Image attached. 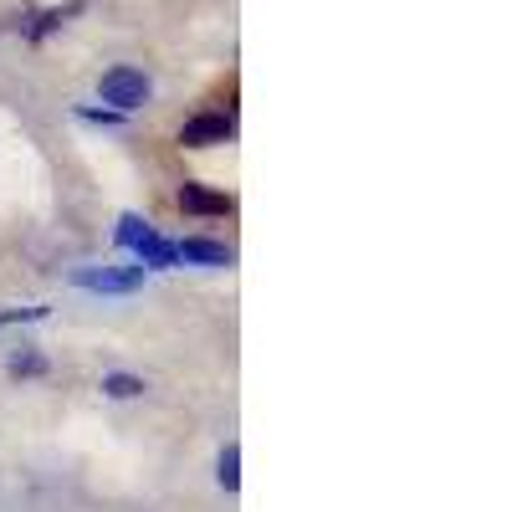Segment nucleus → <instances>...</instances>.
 <instances>
[{"label": "nucleus", "instance_id": "nucleus-1", "mask_svg": "<svg viewBox=\"0 0 512 512\" xmlns=\"http://www.w3.org/2000/svg\"><path fill=\"white\" fill-rule=\"evenodd\" d=\"M98 93H103V103H113V108H144L149 103V93H154V82L139 72V67H113V72H103V82H98Z\"/></svg>", "mask_w": 512, "mask_h": 512}, {"label": "nucleus", "instance_id": "nucleus-2", "mask_svg": "<svg viewBox=\"0 0 512 512\" xmlns=\"http://www.w3.org/2000/svg\"><path fill=\"white\" fill-rule=\"evenodd\" d=\"M231 134H236L231 113H200V118H190V123L180 128V144H185V149H210V144H226Z\"/></svg>", "mask_w": 512, "mask_h": 512}, {"label": "nucleus", "instance_id": "nucleus-3", "mask_svg": "<svg viewBox=\"0 0 512 512\" xmlns=\"http://www.w3.org/2000/svg\"><path fill=\"white\" fill-rule=\"evenodd\" d=\"M180 205L195 210V216H231V210H236L231 195H210V190H200V185H185V190H180Z\"/></svg>", "mask_w": 512, "mask_h": 512}, {"label": "nucleus", "instance_id": "nucleus-4", "mask_svg": "<svg viewBox=\"0 0 512 512\" xmlns=\"http://www.w3.org/2000/svg\"><path fill=\"white\" fill-rule=\"evenodd\" d=\"M175 256L180 262H205V267H231V246L226 241H185V246H175Z\"/></svg>", "mask_w": 512, "mask_h": 512}, {"label": "nucleus", "instance_id": "nucleus-5", "mask_svg": "<svg viewBox=\"0 0 512 512\" xmlns=\"http://www.w3.org/2000/svg\"><path fill=\"white\" fill-rule=\"evenodd\" d=\"M77 282L82 287H98V292H134L144 282V267H134V272H82Z\"/></svg>", "mask_w": 512, "mask_h": 512}, {"label": "nucleus", "instance_id": "nucleus-6", "mask_svg": "<svg viewBox=\"0 0 512 512\" xmlns=\"http://www.w3.org/2000/svg\"><path fill=\"white\" fill-rule=\"evenodd\" d=\"M144 390H149V384L139 374H103V395H113V400H134Z\"/></svg>", "mask_w": 512, "mask_h": 512}, {"label": "nucleus", "instance_id": "nucleus-7", "mask_svg": "<svg viewBox=\"0 0 512 512\" xmlns=\"http://www.w3.org/2000/svg\"><path fill=\"white\" fill-rule=\"evenodd\" d=\"M236 466H241V446H226V451H221V472H216L226 492H236V487H241V472H236Z\"/></svg>", "mask_w": 512, "mask_h": 512}, {"label": "nucleus", "instance_id": "nucleus-8", "mask_svg": "<svg viewBox=\"0 0 512 512\" xmlns=\"http://www.w3.org/2000/svg\"><path fill=\"white\" fill-rule=\"evenodd\" d=\"M41 369H47V359H41V354H16L11 359V374H41Z\"/></svg>", "mask_w": 512, "mask_h": 512}]
</instances>
